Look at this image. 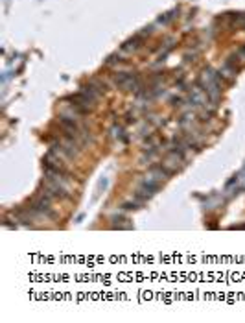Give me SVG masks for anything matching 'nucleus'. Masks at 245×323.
Masks as SVG:
<instances>
[{
    "label": "nucleus",
    "instance_id": "1",
    "mask_svg": "<svg viewBox=\"0 0 245 323\" xmlns=\"http://www.w3.org/2000/svg\"><path fill=\"white\" fill-rule=\"evenodd\" d=\"M144 45V33H138V35H134L133 39H129L127 43L122 45V52H126V54H131V52H136V50H140Z\"/></svg>",
    "mask_w": 245,
    "mask_h": 323
}]
</instances>
